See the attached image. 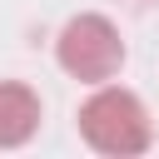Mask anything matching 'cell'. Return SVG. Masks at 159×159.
<instances>
[{
    "label": "cell",
    "instance_id": "cell-1",
    "mask_svg": "<svg viewBox=\"0 0 159 159\" xmlns=\"http://www.w3.org/2000/svg\"><path fill=\"white\" fill-rule=\"evenodd\" d=\"M80 134L89 149L99 154H144L154 129H149V109L139 104L134 89H119V84H99L84 104H80Z\"/></svg>",
    "mask_w": 159,
    "mask_h": 159
},
{
    "label": "cell",
    "instance_id": "cell-2",
    "mask_svg": "<svg viewBox=\"0 0 159 159\" xmlns=\"http://www.w3.org/2000/svg\"><path fill=\"white\" fill-rule=\"evenodd\" d=\"M55 60L65 75H75L84 84H104L124 65V40L104 15H75L55 40Z\"/></svg>",
    "mask_w": 159,
    "mask_h": 159
},
{
    "label": "cell",
    "instance_id": "cell-3",
    "mask_svg": "<svg viewBox=\"0 0 159 159\" xmlns=\"http://www.w3.org/2000/svg\"><path fill=\"white\" fill-rule=\"evenodd\" d=\"M35 129H40V94L30 84L0 80V149L25 144Z\"/></svg>",
    "mask_w": 159,
    "mask_h": 159
}]
</instances>
